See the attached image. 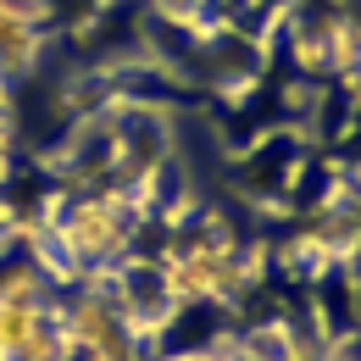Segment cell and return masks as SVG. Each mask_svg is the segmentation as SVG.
Masks as SVG:
<instances>
[{
    "instance_id": "cell-1",
    "label": "cell",
    "mask_w": 361,
    "mask_h": 361,
    "mask_svg": "<svg viewBox=\"0 0 361 361\" xmlns=\"http://www.w3.org/2000/svg\"><path fill=\"white\" fill-rule=\"evenodd\" d=\"M39 50H45L39 6H28V0H0V78L34 73Z\"/></svg>"
}]
</instances>
